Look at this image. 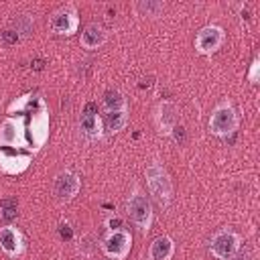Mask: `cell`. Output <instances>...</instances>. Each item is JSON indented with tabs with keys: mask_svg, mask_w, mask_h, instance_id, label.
<instances>
[{
	"mask_svg": "<svg viewBox=\"0 0 260 260\" xmlns=\"http://www.w3.org/2000/svg\"><path fill=\"white\" fill-rule=\"evenodd\" d=\"M154 124H156L160 134L171 136L173 128L177 126V106L173 102H169V100L160 102L156 106V110H154Z\"/></svg>",
	"mask_w": 260,
	"mask_h": 260,
	"instance_id": "obj_13",
	"label": "cell"
},
{
	"mask_svg": "<svg viewBox=\"0 0 260 260\" xmlns=\"http://www.w3.org/2000/svg\"><path fill=\"white\" fill-rule=\"evenodd\" d=\"M165 8L162 2H154V0H142V2H136L134 4V10L140 14V16H156L160 10Z\"/></svg>",
	"mask_w": 260,
	"mask_h": 260,
	"instance_id": "obj_20",
	"label": "cell"
},
{
	"mask_svg": "<svg viewBox=\"0 0 260 260\" xmlns=\"http://www.w3.org/2000/svg\"><path fill=\"white\" fill-rule=\"evenodd\" d=\"M175 254V244L169 236H156L148 246V260H171Z\"/></svg>",
	"mask_w": 260,
	"mask_h": 260,
	"instance_id": "obj_16",
	"label": "cell"
},
{
	"mask_svg": "<svg viewBox=\"0 0 260 260\" xmlns=\"http://www.w3.org/2000/svg\"><path fill=\"white\" fill-rule=\"evenodd\" d=\"M240 236L234 232V230H219L211 236V242H209V252L217 258V260H228L232 258L238 250H240Z\"/></svg>",
	"mask_w": 260,
	"mask_h": 260,
	"instance_id": "obj_5",
	"label": "cell"
},
{
	"mask_svg": "<svg viewBox=\"0 0 260 260\" xmlns=\"http://www.w3.org/2000/svg\"><path fill=\"white\" fill-rule=\"evenodd\" d=\"M128 124V110H122V112H106L104 120H102V126L106 132L110 134H118L120 130H124Z\"/></svg>",
	"mask_w": 260,
	"mask_h": 260,
	"instance_id": "obj_18",
	"label": "cell"
},
{
	"mask_svg": "<svg viewBox=\"0 0 260 260\" xmlns=\"http://www.w3.org/2000/svg\"><path fill=\"white\" fill-rule=\"evenodd\" d=\"M238 124H240L238 114L230 102L217 104L209 116V132L219 138H228L230 134H234L238 130Z\"/></svg>",
	"mask_w": 260,
	"mask_h": 260,
	"instance_id": "obj_2",
	"label": "cell"
},
{
	"mask_svg": "<svg viewBox=\"0 0 260 260\" xmlns=\"http://www.w3.org/2000/svg\"><path fill=\"white\" fill-rule=\"evenodd\" d=\"M144 177H146V185H148L152 197L160 205H169L173 199V181H171L167 169L158 160H152L144 169Z\"/></svg>",
	"mask_w": 260,
	"mask_h": 260,
	"instance_id": "obj_1",
	"label": "cell"
},
{
	"mask_svg": "<svg viewBox=\"0 0 260 260\" xmlns=\"http://www.w3.org/2000/svg\"><path fill=\"white\" fill-rule=\"evenodd\" d=\"M30 28H32V22L28 20V16H18V18L14 20V30L18 32V37L28 35V32H30Z\"/></svg>",
	"mask_w": 260,
	"mask_h": 260,
	"instance_id": "obj_21",
	"label": "cell"
},
{
	"mask_svg": "<svg viewBox=\"0 0 260 260\" xmlns=\"http://www.w3.org/2000/svg\"><path fill=\"white\" fill-rule=\"evenodd\" d=\"M49 26L55 35H63V37H71L73 32H77L79 28V16L73 4H65L61 8H57L51 14Z\"/></svg>",
	"mask_w": 260,
	"mask_h": 260,
	"instance_id": "obj_6",
	"label": "cell"
},
{
	"mask_svg": "<svg viewBox=\"0 0 260 260\" xmlns=\"http://www.w3.org/2000/svg\"><path fill=\"white\" fill-rule=\"evenodd\" d=\"M248 81L252 83V85H256L258 81H260V59L256 57L254 61H252V65H250V71H248Z\"/></svg>",
	"mask_w": 260,
	"mask_h": 260,
	"instance_id": "obj_22",
	"label": "cell"
},
{
	"mask_svg": "<svg viewBox=\"0 0 260 260\" xmlns=\"http://www.w3.org/2000/svg\"><path fill=\"white\" fill-rule=\"evenodd\" d=\"M108 41V32L100 22H89L83 30H81V39L79 45L83 49H98Z\"/></svg>",
	"mask_w": 260,
	"mask_h": 260,
	"instance_id": "obj_15",
	"label": "cell"
},
{
	"mask_svg": "<svg viewBox=\"0 0 260 260\" xmlns=\"http://www.w3.org/2000/svg\"><path fill=\"white\" fill-rule=\"evenodd\" d=\"M81 189V179L71 173V171H61L55 175V181H53V191L57 195L59 201L67 203L71 199H75V195L79 193Z\"/></svg>",
	"mask_w": 260,
	"mask_h": 260,
	"instance_id": "obj_9",
	"label": "cell"
},
{
	"mask_svg": "<svg viewBox=\"0 0 260 260\" xmlns=\"http://www.w3.org/2000/svg\"><path fill=\"white\" fill-rule=\"evenodd\" d=\"M30 154H18L10 148H0V173L4 175H20L30 165Z\"/></svg>",
	"mask_w": 260,
	"mask_h": 260,
	"instance_id": "obj_12",
	"label": "cell"
},
{
	"mask_svg": "<svg viewBox=\"0 0 260 260\" xmlns=\"http://www.w3.org/2000/svg\"><path fill=\"white\" fill-rule=\"evenodd\" d=\"M0 207L4 209V217L6 219H12V217H16V201L14 199H4L2 203H0Z\"/></svg>",
	"mask_w": 260,
	"mask_h": 260,
	"instance_id": "obj_23",
	"label": "cell"
},
{
	"mask_svg": "<svg viewBox=\"0 0 260 260\" xmlns=\"http://www.w3.org/2000/svg\"><path fill=\"white\" fill-rule=\"evenodd\" d=\"M130 248H132V236L126 230L108 232V236L102 240L104 254L114 258V260H124L130 254Z\"/></svg>",
	"mask_w": 260,
	"mask_h": 260,
	"instance_id": "obj_7",
	"label": "cell"
},
{
	"mask_svg": "<svg viewBox=\"0 0 260 260\" xmlns=\"http://www.w3.org/2000/svg\"><path fill=\"white\" fill-rule=\"evenodd\" d=\"M0 248L4 250L6 256L16 258L24 252V238L14 225H4L0 228Z\"/></svg>",
	"mask_w": 260,
	"mask_h": 260,
	"instance_id": "obj_14",
	"label": "cell"
},
{
	"mask_svg": "<svg viewBox=\"0 0 260 260\" xmlns=\"http://www.w3.org/2000/svg\"><path fill=\"white\" fill-rule=\"evenodd\" d=\"M0 146L4 148H30L26 130H24V118H6L0 124Z\"/></svg>",
	"mask_w": 260,
	"mask_h": 260,
	"instance_id": "obj_4",
	"label": "cell"
},
{
	"mask_svg": "<svg viewBox=\"0 0 260 260\" xmlns=\"http://www.w3.org/2000/svg\"><path fill=\"white\" fill-rule=\"evenodd\" d=\"M79 128L81 132L89 138V140H100L104 134V126H102V118L98 116V108L93 102H87L81 116H79Z\"/></svg>",
	"mask_w": 260,
	"mask_h": 260,
	"instance_id": "obj_10",
	"label": "cell"
},
{
	"mask_svg": "<svg viewBox=\"0 0 260 260\" xmlns=\"http://www.w3.org/2000/svg\"><path fill=\"white\" fill-rule=\"evenodd\" d=\"M2 41H4L6 45H14V43L20 41V37H18V32H16L14 28H8V30L2 32Z\"/></svg>",
	"mask_w": 260,
	"mask_h": 260,
	"instance_id": "obj_25",
	"label": "cell"
},
{
	"mask_svg": "<svg viewBox=\"0 0 260 260\" xmlns=\"http://www.w3.org/2000/svg\"><path fill=\"white\" fill-rule=\"evenodd\" d=\"M106 228H108L110 232H114V230H122V219H120L118 215H110V217L106 219Z\"/></svg>",
	"mask_w": 260,
	"mask_h": 260,
	"instance_id": "obj_26",
	"label": "cell"
},
{
	"mask_svg": "<svg viewBox=\"0 0 260 260\" xmlns=\"http://www.w3.org/2000/svg\"><path fill=\"white\" fill-rule=\"evenodd\" d=\"M126 211H128V217L130 221L140 230V234H146L152 225V205L148 201L146 195H142L138 189L132 191V195L128 197V203H126Z\"/></svg>",
	"mask_w": 260,
	"mask_h": 260,
	"instance_id": "obj_3",
	"label": "cell"
},
{
	"mask_svg": "<svg viewBox=\"0 0 260 260\" xmlns=\"http://www.w3.org/2000/svg\"><path fill=\"white\" fill-rule=\"evenodd\" d=\"M223 39H225V32H223L221 26L207 24V26H203L197 32V37H195V49L201 55H211V53H215L223 45Z\"/></svg>",
	"mask_w": 260,
	"mask_h": 260,
	"instance_id": "obj_8",
	"label": "cell"
},
{
	"mask_svg": "<svg viewBox=\"0 0 260 260\" xmlns=\"http://www.w3.org/2000/svg\"><path fill=\"white\" fill-rule=\"evenodd\" d=\"M228 260H254V256H252L250 252H240V250H238V252H236L232 258H228Z\"/></svg>",
	"mask_w": 260,
	"mask_h": 260,
	"instance_id": "obj_27",
	"label": "cell"
},
{
	"mask_svg": "<svg viewBox=\"0 0 260 260\" xmlns=\"http://www.w3.org/2000/svg\"><path fill=\"white\" fill-rule=\"evenodd\" d=\"M28 134H30L28 144H30L32 150H39L47 142V138H49V114H47V110H41V112L32 114Z\"/></svg>",
	"mask_w": 260,
	"mask_h": 260,
	"instance_id": "obj_11",
	"label": "cell"
},
{
	"mask_svg": "<svg viewBox=\"0 0 260 260\" xmlns=\"http://www.w3.org/2000/svg\"><path fill=\"white\" fill-rule=\"evenodd\" d=\"M102 102H104L106 112H122V110H126V98L116 87H108L104 91V95H102Z\"/></svg>",
	"mask_w": 260,
	"mask_h": 260,
	"instance_id": "obj_19",
	"label": "cell"
},
{
	"mask_svg": "<svg viewBox=\"0 0 260 260\" xmlns=\"http://www.w3.org/2000/svg\"><path fill=\"white\" fill-rule=\"evenodd\" d=\"M14 110H16V112L28 110L30 114H37V112H41V110H47V108H45V102H43L39 95L26 93V95H22V98L14 100V102L8 106V114H14Z\"/></svg>",
	"mask_w": 260,
	"mask_h": 260,
	"instance_id": "obj_17",
	"label": "cell"
},
{
	"mask_svg": "<svg viewBox=\"0 0 260 260\" xmlns=\"http://www.w3.org/2000/svg\"><path fill=\"white\" fill-rule=\"evenodd\" d=\"M59 236H61V240H71L73 238V228H71V223L69 221H59Z\"/></svg>",
	"mask_w": 260,
	"mask_h": 260,
	"instance_id": "obj_24",
	"label": "cell"
}]
</instances>
